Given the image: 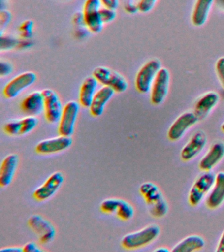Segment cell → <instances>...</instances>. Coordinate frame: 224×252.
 <instances>
[{
    "label": "cell",
    "mask_w": 224,
    "mask_h": 252,
    "mask_svg": "<svg viewBox=\"0 0 224 252\" xmlns=\"http://www.w3.org/2000/svg\"><path fill=\"white\" fill-rule=\"evenodd\" d=\"M219 1L221 5L223 6V7H224V0H219Z\"/></svg>",
    "instance_id": "cell-43"
},
{
    "label": "cell",
    "mask_w": 224,
    "mask_h": 252,
    "mask_svg": "<svg viewBox=\"0 0 224 252\" xmlns=\"http://www.w3.org/2000/svg\"><path fill=\"white\" fill-rule=\"evenodd\" d=\"M160 233V228L159 225L149 224L142 229L126 234L121 240V244L126 249H138L154 241Z\"/></svg>",
    "instance_id": "cell-1"
},
{
    "label": "cell",
    "mask_w": 224,
    "mask_h": 252,
    "mask_svg": "<svg viewBox=\"0 0 224 252\" xmlns=\"http://www.w3.org/2000/svg\"><path fill=\"white\" fill-rule=\"evenodd\" d=\"M115 90L107 86H102L97 92L90 106V112L94 117H99L103 114L106 104L115 94Z\"/></svg>",
    "instance_id": "cell-18"
},
{
    "label": "cell",
    "mask_w": 224,
    "mask_h": 252,
    "mask_svg": "<svg viewBox=\"0 0 224 252\" xmlns=\"http://www.w3.org/2000/svg\"><path fill=\"white\" fill-rule=\"evenodd\" d=\"M198 120L199 119L194 112H186L181 114L169 127L167 134L168 139L172 141H178Z\"/></svg>",
    "instance_id": "cell-11"
},
{
    "label": "cell",
    "mask_w": 224,
    "mask_h": 252,
    "mask_svg": "<svg viewBox=\"0 0 224 252\" xmlns=\"http://www.w3.org/2000/svg\"><path fill=\"white\" fill-rule=\"evenodd\" d=\"M101 1L102 5L104 7L111 8L113 9H117L119 5V0H100Z\"/></svg>",
    "instance_id": "cell-39"
},
{
    "label": "cell",
    "mask_w": 224,
    "mask_h": 252,
    "mask_svg": "<svg viewBox=\"0 0 224 252\" xmlns=\"http://www.w3.org/2000/svg\"><path fill=\"white\" fill-rule=\"evenodd\" d=\"M100 15L104 24L109 23L114 21L117 17V12L115 9L103 7L100 9Z\"/></svg>",
    "instance_id": "cell-29"
},
{
    "label": "cell",
    "mask_w": 224,
    "mask_h": 252,
    "mask_svg": "<svg viewBox=\"0 0 224 252\" xmlns=\"http://www.w3.org/2000/svg\"><path fill=\"white\" fill-rule=\"evenodd\" d=\"M34 23L31 20H27L21 24L20 27L21 35L25 39L30 38L32 35Z\"/></svg>",
    "instance_id": "cell-30"
},
{
    "label": "cell",
    "mask_w": 224,
    "mask_h": 252,
    "mask_svg": "<svg viewBox=\"0 0 224 252\" xmlns=\"http://www.w3.org/2000/svg\"><path fill=\"white\" fill-rule=\"evenodd\" d=\"M216 175L210 171H204L192 184L188 195V202L192 206H196L207 196L214 181Z\"/></svg>",
    "instance_id": "cell-2"
},
{
    "label": "cell",
    "mask_w": 224,
    "mask_h": 252,
    "mask_svg": "<svg viewBox=\"0 0 224 252\" xmlns=\"http://www.w3.org/2000/svg\"><path fill=\"white\" fill-rule=\"evenodd\" d=\"M5 133L11 136L22 135V123L21 120H11L5 124L4 126Z\"/></svg>",
    "instance_id": "cell-27"
},
{
    "label": "cell",
    "mask_w": 224,
    "mask_h": 252,
    "mask_svg": "<svg viewBox=\"0 0 224 252\" xmlns=\"http://www.w3.org/2000/svg\"><path fill=\"white\" fill-rule=\"evenodd\" d=\"M21 120L22 123V135H27L33 131L38 124V119L36 116H27Z\"/></svg>",
    "instance_id": "cell-28"
},
{
    "label": "cell",
    "mask_w": 224,
    "mask_h": 252,
    "mask_svg": "<svg viewBox=\"0 0 224 252\" xmlns=\"http://www.w3.org/2000/svg\"><path fill=\"white\" fill-rule=\"evenodd\" d=\"M154 252H170V250H169L168 248L165 247V246H160V247L157 248V249H155Z\"/></svg>",
    "instance_id": "cell-42"
},
{
    "label": "cell",
    "mask_w": 224,
    "mask_h": 252,
    "mask_svg": "<svg viewBox=\"0 0 224 252\" xmlns=\"http://www.w3.org/2000/svg\"><path fill=\"white\" fill-rule=\"evenodd\" d=\"M13 66L7 61H1L0 62V76H7L10 74L13 71Z\"/></svg>",
    "instance_id": "cell-34"
},
{
    "label": "cell",
    "mask_w": 224,
    "mask_h": 252,
    "mask_svg": "<svg viewBox=\"0 0 224 252\" xmlns=\"http://www.w3.org/2000/svg\"><path fill=\"white\" fill-rule=\"evenodd\" d=\"M132 1H135V0H132ZM138 1H139V0H138Z\"/></svg>",
    "instance_id": "cell-45"
},
{
    "label": "cell",
    "mask_w": 224,
    "mask_h": 252,
    "mask_svg": "<svg viewBox=\"0 0 224 252\" xmlns=\"http://www.w3.org/2000/svg\"><path fill=\"white\" fill-rule=\"evenodd\" d=\"M1 27H6V26L10 23L11 20V13L7 10H1L0 14Z\"/></svg>",
    "instance_id": "cell-36"
},
{
    "label": "cell",
    "mask_w": 224,
    "mask_h": 252,
    "mask_svg": "<svg viewBox=\"0 0 224 252\" xmlns=\"http://www.w3.org/2000/svg\"><path fill=\"white\" fill-rule=\"evenodd\" d=\"M1 49H9L17 44V41L13 37L10 36L3 37L1 35Z\"/></svg>",
    "instance_id": "cell-33"
},
{
    "label": "cell",
    "mask_w": 224,
    "mask_h": 252,
    "mask_svg": "<svg viewBox=\"0 0 224 252\" xmlns=\"http://www.w3.org/2000/svg\"><path fill=\"white\" fill-rule=\"evenodd\" d=\"M23 252H42V250L40 249L36 242H29L23 246Z\"/></svg>",
    "instance_id": "cell-37"
},
{
    "label": "cell",
    "mask_w": 224,
    "mask_h": 252,
    "mask_svg": "<svg viewBox=\"0 0 224 252\" xmlns=\"http://www.w3.org/2000/svg\"><path fill=\"white\" fill-rule=\"evenodd\" d=\"M99 82L93 76H88L82 82L79 92L80 105L85 108H90L94 96L98 90Z\"/></svg>",
    "instance_id": "cell-22"
},
{
    "label": "cell",
    "mask_w": 224,
    "mask_h": 252,
    "mask_svg": "<svg viewBox=\"0 0 224 252\" xmlns=\"http://www.w3.org/2000/svg\"><path fill=\"white\" fill-rule=\"evenodd\" d=\"M219 95L214 92L204 94L196 100L194 104V112L198 119H203L218 104Z\"/></svg>",
    "instance_id": "cell-21"
},
{
    "label": "cell",
    "mask_w": 224,
    "mask_h": 252,
    "mask_svg": "<svg viewBox=\"0 0 224 252\" xmlns=\"http://www.w3.org/2000/svg\"><path fill=\"white\" fill-rule=\"evenodd\" d=\"M1 252H22L23 248L19 247V246H11V247H6L1 248L0 250Z\"/></svg>",
    "instance_id": "cell-41"
},
{
    "label": "cell",
    "mask_w": 224,
    "mask_h": 252,
    "mask_svg": "<svg viewBox=\"0 0 224 252\" xmlns=\"http://www.w3.org/2000/svg\"><path fill=\"white\" fill-rule=\"evenodd\" d=\"M102 212L109 214L117 215L123 220H131L134 216V208L127 201L119 198H108L100 205Z\"/></svg>",
    "instance_id": "cell-9"
},
{
    "label": "cell",
    "mask_w": 224,
    "mask_h": 252,
    "mask_svg": "<svg viewBox=\"0 0 224 252\" xmlns=\"http://www.w3.org/2000/svg\"><path fill=\"white\" fill-rule=\"evenodd\" d=\"M22 111L28 116H36L44 110V100L42 92H34L23 98L21 103Z\"/></svg>",
    "instance_id": "cell-20"
},
{
    "label": "cell",
    "mask_w": 224,
    "mask_h": 252,
    "mask_svg": "<svg viewBox=\"0 0 224 252\" xmlns=\"http://www.w3.org/2000/svg\"><path fill=\"white\" fill-rule=\"evenodd\" d=\"M102 3L100 0H86L83 8L86 27L92 32H101L104 23L100 15Z\"/></svg>",
    "instance_id": "cell-7"
},
{
    "label": "cell",
    "mask_w": 224,
    "mask_h": 252,
    "mask_svg": "<svg viewBox=\"0 0 224 252\" xmlns=\"http://www.w3.org/2000/svg\"><path fill=\"white\" fill-rule=\"evenodd\" d=\"M42 94L44 100V112L47 121L51 124L58 123L64 110L60 96L51 89H45Z\"/></svg>",
    "instance_id": "cell-8"
},
{
    "label": "cell",
    "mask_w": 224,
    "mask_h": 252,
    "mask_svg": "<svg viewBox=\"0 0 224 252\" xmlns=\"http://www.w3.org/2000/svg\"><path fill=\"white\" fill-rule=\"evenodd\" d=\"M36 74L33 72H25L11 79L3 88V94L5 97L12 99L17 97L27 88L36 82Z\"/></svg>",
    "instance_id": "cell-6"
},
{
    "label": "cell",
    "mask_w": 224,
    "mask_h": 252,
    "mask_svg": "<svg viewBox=\"0 0 224 252\" xmlns=\"http://www.w3.org/2000/svg\"><path fill=\"white\" fill-rule=\"evenodd\" d=\"M205 246V241L201 236L192 234L187 236L173 247V252H192L199 251Z\"/></svg>",
    "instance_id": "cell-23"
},
{
    "label": "cell",
    "mask_w": 224,
    "mask_h": 252,
    "mask_svg": "<svg viewBox=\"0 0 224 252\" xmlns=\"http://www.w3.org/2000/svg\"><path fill=\"white\" fill-rule=\"evenodd\" d=\"M19 165V157L10 154L3 159L0 167V186L6 187L12 182Z\"/></svg>",
    "instance_id": "cell-19"
},
{
    "label": "cell",
    "mask_w": 224,
    "mask_h": 252,
    "mask_svg": "<svg viewBox=\"0 0 224 252\" xmlns=\"http://www.w3.org/2000/svg\"><path fill=\"white\" fill-rule=\"evenodd\" d=\"M170 74L168 69L161 68L151 88V101L155 105L162 103L168 94Z\"/></svg>",
    "instance_id": "cell-10"
},
{
    "label": "cell",
    "mask_w": 224,
    "mask_h": 252,
    "mask_svg": "<svg viewBox=\"0 0 224 252\" xmlns=\"http://www.w3.org/2000/svg\"><path fill=\"white\" fill-rule=\"evenodd\" d=\"M80 112V104L70 100L64 105L59 121L58 131L61 135L71 137Z\"/></svg>",
    "instance_id": "cell-5"
},
{
    "label": "cell",
    "mask_w": 224,
    "mask_h": 252,
    "mask_svg": "<svg viewBox=\"0 0 224 252\" xmlns=\"http://www.w3.org/2000/svg\"><path fill=\"white\" fill-rule=\"evenodd\" d=\"M139 192L149 207L164 198L159 187L151 182H145L141 184L139 187Z\"/></svg>",
    "instance_id": "cell-25"
},
{
    "label": "cell",
    "mask_w": 224,
    "mask_h": 252,
    "mask_svg": "<svg viewBox=\"0 0 224 252\" xmlns=\"http://www.w3.org/2000/svg\"><path fill=\"white\" fill-rule=\"evenodd\" d=\"M206 143L207 137L204 132L196 131L181 150V159L184 161L192 160L204 149Z\"/></svg>",
    "instance_id": "cell-14"
},
{
    "label": "cell",
    "mask_w": 224,
    "mask_h": 252,
    "mask_svg": "<svg viewBox=\"0 0 224 252\" xmlns=\"http://www.w3.org/2000/svg\"><path fill=\"white\" fill-rule=\"evenodd\" d=\"M224 157V143L217 141L210 146L204 157L200 159L198 167L203 171H211Z\"/></svg>",
    "instance_id": "cell-16"
},
{
    "label": "cell",
    "mask_w": 224,
    "mask_h": 252,
    "mask_svg": "<svg viewBox=\"0 0 224 252\" xmlns=\"http://www.w3.org/2000/svg\"><path fill=\"white\" fill-rule=\"evenodd\" d=\"M214 0H196L192 10V21L196 27H201L207 21Z\"/></svg>",
    "instance_id": "cell-24"
},
{
    "label": "cell",
    "mask_w": 224,
    "mask_h": 252,
    "mask_svg": "<svg viewBox=\"0 0 224 252\" xmlns=\"http://www.w3.org/2000/svg\"><path fill=\"white\" fill-rule=\"evenodd\" d=\"M168 212V205L164 198L159 202L149 207V213L153 217L157 218H163Z\"/></svg>",
    "instance_id": "cell-26"
},
{
    "label": "cell",
    "mask_w": 224,
    "mask_h": 252,
    "mask_svg": "<svg viewBox=\"0 0 224 252\" xmlns=\"http://www.w3.org/2000/svg\"><path fill=\"white\" fill-rule=\"evenodd\" d=\"M74 23L79 27H83L85 26V22H84V17L83 12H77L74 15Z\"/></svg>",
    "instance_id": "cell-38"
},
{
    "label": "cell",
    "mask_w": 224,
    "mask_h": 252,
    "mask_svg": "<svg viewBox=\"0 0 224 252\" xmlns=\"http://www.w3.org/2000/svg\"><path fill=\"white\" fill-rule=\"evenodd\" d=\"M125 11L129 14H135L139 11L138 3H135L132 0H128L125 5Z\"/></svg>",
    "instance_id": "cell-35"
},
{
    "label": "cell",
    "mask_w": 224,
    "mask_h": 252,
    "mask_svg": "<svg viewBox=\"0 0 224 252\" xmlns=\"http://www.w3.org/2000/svg\"><path fill=\"white\" fill-rule=\"evenodd\" d=\"M64 182V175L60 171L52 173L46 181L33 193V197L38 201H45L52 198Z\"/></svg>",
    "instance_id": "cell-13"
},
{
    "label": "cell",
    "mask_w": 224,
    "mask_h": 252,
    "mask_svg": "<svg viewBox=\"0 0 224 252\" xmlns=\"http://www.w3.org/2000/svg\"><path fill=\"white\" fill-rule=\"evenodd\" d=\"M157 0H139V11L141 13H146L153 9Z\"/></svg>",
    "instance_id": "cell-31"
},
{
    "label": "cell",
    "mask_w": 224,
    "mask_h": 252,
    "mask_svg": "<svg viewBox=\"0 0 224 252\" xmlns=\"http://www.w3.org/2000/svg\"><path fill=\"white\" fill-rule=\"evenodd\" d=\"M221 129H222V131H223L224 133V123L222 124Z\"/></svg>",
    "instance_id": "cell-44"
},
{
    "label": "cell",
    "mask_w": 224,
    "mask_h": 252,
    "mask_svg": "<svg viewBox=\"0 0 224 252\" xmlns=\"http://www.w3.org/2000/svg\"><path fill=\"white\" fill-rule=\"evenodd\" d=\"M216 71L217 73L218 79H219L222 88H223L224 96V57H220L216 62Z\"/></svg>",
    "instance_id": "cell-32"
},
{
    "label": "cell",
    "mask_w": 224,
    "mask_h": 252,
    "mask_svg": "<svg viewBox=\"0 0 224 252\" xmlns=\"http://www.w3.org/2000/svg\"><path fill=\"white\" fill-rule=\"evenodd\" d=\"M92 76L99 84L103 86L109 87L115 92H125L128 87V83L123 75L108 67H97L94 69Z\"/></svg>",
    "instance_id": "cell-3"
},
{
    "label": "cell",
    "mask_w": 224,
    "mask_h": 252,
    "mask_svg": "<svg viewBox=\"0 0 224 252\" xmlns=\"http://www.w3.org/2000/svg\"><path fill=\"white\" fill-rule=\"evenodd\" d=\"M71 137L60 135L59 137L43 140L38 143L36 151L41 155H50L65 151L72 145Z\"/></svg>",
    "instance_id": "cell-15"
},
{
    "label": "cell",
    "mask_w": 224,
    "mask_h": 252,
    "mask_svg": "<svg viewBox=\"0 0 224 252\" xmlns=\"http://www.w3.org/2000/svg\"><path fill=\"white\" fill-rule=\"evenodd\" d=\"M216 252H224V231L222 232L221 236H220L217 247H216Z\"/></svg>",
    "instance_id": "cell-40"
},
{
    "label": "cell",
    "mask_w": 224,
    "mask_h": 252,
    "mask_svg": "<svg viewBox=\"0 0 224 252\" xmlns=\"http://www.w3.org/2000/svg\"><path fill=\"white\" fill-rule=\"evenodd\" d=\"M224 202V171L216 175L215 181L206 199V205L210 210L219 208Z\"/></svg>",
    "instance_id": "cell-17"
},
{
    "label": "cell",
    "mask_w": 224,
    "mask_h": 252,
    "mask_svg": "<svg viewBox=\"0 0 224 252\" xmlns=\"http://www.w3.org/2000/svg\"><path fill=\"white\" fill-rule=\"evenodd\" d=\"M28 224L31 229L38 236L42 244H48L54 240L56 234L54 226L40 215H33L29 219Z\"/></svg>",
    "instance_id": "cell-12"
},
{
    "label": "cell",
    "mask_w": 224,
    "mask_h": 252,
    "mask_svg": "<svg viewBox=\"0 0 224 252\" xmlns=\"http://www.w3.org/2000/svg\"><path fill=\"white\" fill-rule=\"evenodd\" d=\"M161 68V63L158 59H151L145 63L139 69L135 77L136 90L141 94H147L150 92L153 82Z\"/></svg>",
    "instance_id": "cell-4"
}]
</instances>
